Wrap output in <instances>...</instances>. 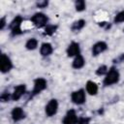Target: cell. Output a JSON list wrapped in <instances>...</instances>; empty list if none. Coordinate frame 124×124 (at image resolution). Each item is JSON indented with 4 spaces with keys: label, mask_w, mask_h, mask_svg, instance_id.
<instances>
[{
    "label": "cell",
    "mask_w": 124,
    "mask_h": 124,
    "mask_svg": "<svg viewBox=\"0 0 124 124\" xmlns=\"http://www.w3.org/2000/svg\"><path fill=\"white\" fill-rule=\"evenodd\" d=\"M5 25H6V21H5V17H2L1 18V21H0V29L2 30V29H4V27H5Z\"/></svg>",
    "instance_id": "obj_25"
},
{
    "label": "cell",
    "mask_w": 124,
    "mask_h": 124,
    "mask_svg": "<svg viewBox=\"0 0 124 124\" xmlns=\"http://www.w3.org/2000/svg\"><path fill=\"white\" fill-rule=\"evenodd\" d=\"M9 98H10V96H9V94H7L6 92L2 93V94H1V97H0V99H1L2 102H7V101L9 100Z\"/></svg>",
    "instance_id": "obj_24"
},
{
    "label": "cell",
    "mask_w": 124,
    "mask_h": 124,
    "mask_svg": "<svg viewBox=\"0 0 124 124\" xmlns=\"http://www.w3.org/2000/svg\"><path fill=\"white\" fill-rule=\"evenodd\" d=\"M108 71V67L106 65H102V66H100L96 70V75H98V76H104V75H107Z\"/></svg>",
    "instance_id": "obj_21"
},
{
    "label": "cell",
    "mask_w": 124,
    "mask_h": 124,
    "mask_svg": "<svg viewBox=\"0 0 124 124\" xmlns=\"http://www.w3.org/2000/svg\"><path fill=\"white\" fill-rule=\"evenodd\" d=\"M46 80L43 78H38L34 80V87L32 90V96H35L39 93H41L43 90L46 88Z\"/></svg>",
    "instance_id": "obj_6"
},
{
    "label": "cell",
    "mask_w": 124,
    "mask_h": 124,
    "mask_svg": "<svg viewBox=\"0 0 124 124\" xmlns=\"http://www.w3.org/2000/svg\"><path fill=\"white\" fill-rule=\"evenodd\" d=\"M36 5L38 8H46V6L48 5V2L47 1H39L36 3Z\"/></svg>",
    "instance_id": "obj_22"
},
{
    "label": "cell",
    "mask_w": 124,
    "mask_h": 124,
    "mask_svg": "<svg viewBox=\"0 0 124 124\" xmlns=\"http://www.w3.org/2000/svg\"><path fill=\"white\" fill-rule=\"evenodd\" d=\"M52 51H53V47L49 43L42 44L41 48H40V53L43 56H48V55H50L52 53Z\"/></svg>",
    "instance_id": "obj_13"
},
{
    "label": "cell",
    "mask_w": 124,
    "mask_h": 124,
    "mask_svg": "<svg viewBox=\"0 0 124 124\" xmlns=\"http://www.w3.org/2000/svg\"><path fill=\"white\" fill-rule=\"evenodd\" d=\"M113 21H114V23H121V22H124V11L119 12V13L114 16Z\"/></svg>",
    "instance_id": "obj_20"
},
{
    "label": "cell",
    "mask_w": 124,
    "mask_h": 124,
    "mask_svg": "<svg viewBox=\"0 0 124 124\" xmlns=\"http://www.w3.org/2000/svg\"><path fill=\"white\" fill-rule=\"evenodd\" d=\"M85 25V20L83 19H78V20H76L73 24H72V27L71 29L73 31H79L80 29H82Z\"/></svg>",
    "instance_id": "obj_16"
},
{
    "label": "cell",
    "mask_w": 124,
    "mask_h": 124,
    "mask_svg": "<svg viewBox=\"0 0 124 124\" xmlns=\"http://www.w3.org/2000/svg\"><path fill=\"white\" fill-rule=\"evenodd\" d=\"M84 64H85V60H84L83 56L79 54V55L75 57L73 63H72V66L75 69H80V68H82L84 66Z\"/></svg>",
    "instance_id": "obj_14"
},
{
    "label": "cell",
    "mask_w": 124,
    "mask_h": 124,
    "mask_svg": "<svg viewBox=\"0 0 124 124\" xmlns=\"http://www.w3.org/2000/svg\"><path fill=\"white\" fill-rule=\"evenodd\" d=\"M75 7H76V10L78 12H82L85 10L86 8V4L83 0H78L75 2Z\"/></svg>",
    "instance_id": "obj_18"
},
{
    "label": "cell",
    "mask_w": 124,
    "mask_h": 124,
    "mask_svg": "<svg viewBox=\"0 0 124 124\" xmlns=\"http://www.w3.org/2000/svg\"><path fill=\"white\" fill-rule=\"evenodd\" d=\"M37 46H38V41H37L35 38L29 39V40L26 42V44H25V47H26L27 49H29V50H33V49H35Z\"/></svg>",
    "instance_id": "obj_17"
},
{
    "label": "cell",
    "mask_w": 124,
    "mask_h": 124,
    "mask_svg": "<svg viewBox=\"0 0 124 124\" xmlns=\"http://www.w3.org/2000/svg\"><path fill=\"white\" fill-rule=\"evenodd\" d=\"M108 48V45L105 42H98L95 45H93L92 46V55L93 56H97L99 54H101L102 52H104L105 50H107Z\"/></svg>",
    "instance_id": "obj_10"
},
{
    "label": "cell",
    "mask_w": 124,
    "mask_h": 124,
    "mask_svg": "<svg viewBox=\"0 0 124 124\" xmlns=\"http://www.w3.org/2000/svg\"><path fill=\"white\" fill-rule=\"evenodd\" d=\"M86 91L90 94V95H96L98 92V85L92 81V80H88L86 82Z\"/></svg>",
    "instance_id": "obj_15"
},
{
    "label": "cell",
    "mask_w": 124,
    "mask_h": 124,
    "mask_svg": "<svg viewBox=\"0 0 124 124\" xmlns=\"http://www.w3.org/2000/svg\"><path fill=\"white\" fill-rule=\"evenodd\" d=\"M31 21L37 27H43V26L46 25V23L48 21V17L43 13H36L31 17Z\"/></svg>",
    "instance_id": "obj_2"
},
{
    "label": "cell",
    "mask_w": 124,
    "mask_h": 124,
    "mask_svg": "<svg viewBox=\"0 0 124 124\" xmlns=\"http://www.w3.org/2000/svg\"><path fill=\"white\" fill-rule=\"evenodd\" d=\"M57 29V26L56 25H52V24H48L46 26L45 28V34L46 35H52Z\"/></svg>",
    "instance_id": "obj_19"
},
{
    "label": "cell",
    "mask_w": 124,
    "mask_h": 124,
    "mask_svg": "<svg viewBox=\"0 0 124 124\" xmlns=\"http://www.w3.org/2000/svg\"><path fill=\"white\" fill-rule=\"evenodd\" d=\"M26 91V86L24 84H19L17 85L15 89H14V92L12 93V100L14 101H17L18 99L21 98V96L25 93Z\"/></svg>",
    "instance_id": "obj_12"
},
{
    "label": "cell",
    "mask_w": 124,
    "mask_h": 124,
    "mask_svg": "<svg viewBox=\"0 0 124 124\" xmlns=\"http://www.w3.org/2000/svg\"><path fill=\"white\" fill-rule=\"evenodd\" d=\"M22 21H23V19H22V17H21L20 16H16V17L13 19V21H12L11 24H10V29H11V31H12V35H13V36L21 34L22 31H21L20 26H21Z\"/></svg>",
    "instance_id": "obj_5"
},
{
    "label": "cell",
    "mask_w": 124,
    "mask_h": 124,
    "mask_svg": "<svg viewBox=\"0 0 124 124\" xmlns=\"http://www.w3.org/2000/svg\"><path fill=\"white\" fill-rule=\"evenodd\" d=\"M63 124H78V118L74 109H70L67 111L66 115L63 118Z\"/></svg>",
    "instance_id": "obj_8"
},
{
    "label": "cell",
    "mask_w": 124,
    "mask_h": 124,
    "mask_svg": "<svg viewBox=\"0 0 124 124\" xmlns=\"http://www.w3.org/2000/svg\"><path fill=\"white\" fill-rule=\"evenodd\" d=\"M89 121H90V118H87V117H81V118L78 119V124H89Z\"/></svg>",
    "instance_id": "obj_23"
},
{
    "label": "cell",
    "mask_w": 124,
    "mask_h": 124,
    "mask_svg": "<svg viewBox=\"0 0 124 124\" xmlns=\"http://www.w3.org/2000/svg\"><path fill=\"white\" fill-rule=\"evenodd\" d=\"M58 109V102L55 99H51L46 106V114L47 116H53Z\"/></svg>",
    "instance_id": "obj_7"
},
{
    "label": "cell",
    "mask_w": 124,
    "mask_h": 124,
    "mask_svg": "<svg viewBox=\"0 0 124 124\" xmlns=\"http://www.w3.org/2000/svg\"><path fill=\"white\" fill-rule=\"evenodd\" d=\"M11 115H12V118L15 122H17V121H20L22 120L24 117H25V112L23 111V109L19 107H16V108H14L12 112H11Z\"/></svg>",
    "instance_id": "obj_11"
},
{
    "label": "cell",
    "mask_w": 124,
    "mask_h": 124,
    "mask_svg": "<svg viewBox=\"0 0 124 124\" xmlns=\"http://www.w3.org/2000/svg\"><path fill=\"white\" fill-rule=\"evenodd\" d=\"M0 68H1V72L3 74L8 73L11 71V69L13 68V62L10 59V57L8 55H6L5 53L1 54V58H0Z\"/></svg>",
    "instance_id": "obj_3"
},
{
    "label": "cell",
    "mask_w": 124,
    "mask_h": 124,
    "mask_svg": "<svg viewBox=\"0 0 124 124\" xmlns=\"http://www.w3.org/2000/svg\"><path fill=\"white\" fill-rule=\"evenodd\" d=\"M67 54L69 57H73V56H78L80 54V47H79V45L78 43H76V42H72L69 46L67 47Z\"/></svg>",
    "instance_id": "obj_9"
},
{
    "label": "cell",
    "mask_w": 124,
    "mask_h": 124,
    "mask_svg": "<svg viewBox=\"0 0 124 124\" xmlns=\"http://www.w3.org/2000/svg\"><path fill=\"white\" fill-rule=\"evenodd\" d=\"M71 100L76 105H82V104H84V102L86 100V96H85L84 90L83 89H78L77 91H74L71 94Z\"/></svg>",
    "instance_id": "obj_4"
},
{
    "label": "cell",
    "mask_w": 124,
    "mask_h": 124,
    "mask_svg": "<svg viewBox=\"0 0 124 124\" xmlns=\"http://www.w3.org/2000/svg\"><path fill=\"white\" fill-rule=\"evenodd\" d=\"M119 78H120V75H119V72L117 71V69H115L114 67H111L108 71L106 78H104V85L108 86V85L115 84L118 82Z\"/></svg>",
    "instance_id": "obj_1"
}]
</instances>
